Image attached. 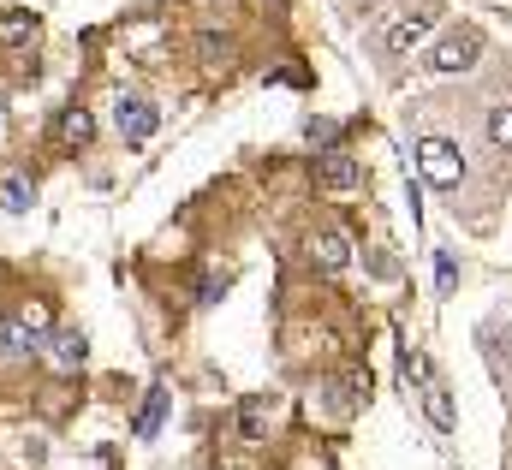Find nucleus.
I'll return each instance as SVG.
<instances>
[{"instance_id": "nucleus-1", "label": "nucleus", "mask_w": 512, "mask_h": 470, "mask_svg": "<svg viewBox=\"0 0 512 470\" xmlns=\"http://www.w3.org/2000/svg\"><path fill=\"white\" fill-rule=\"evenodd\" d=\"M435 24H441V0H417V6H405V12H399V18L382 30V54H387V60L411 54V48H417Z\"/></svg>"}, {"instance_id": "nucleus-2", "label": "nucleus", "mask_w": 512, "mask_h": 470, "mask_svg": "<svg viewBox=\"0 0 512 470\" xmlns=\"http://www.w3.org/2000/svg\"><path fill=\"white\" fill-rule=\"evenodd\" d=\"M477 60H483V30H477V24H453V30H441V42L429 48V66H435L441 78L471 72Z\"/></svg>"}, {"instance_id": "nucleus-3", "label": "nucleus", "mask_w": 512, "mask_h": 470, "mask_svg": "<svg viewBox=\"0 0 512 470\" xmlns=\"http://www.w3.org/2000/svg\"><path fill=\"white\" fill-rule=\"evenodd\" d=\"M417 167H423V179H429L435 191H459L465 173H471L453 137H423V143H417Z\"/></svg>"}, {"instance_id": "nucleus-4", "label": "nucleus", "mask_w": 512, "mask_h": 470, "mask_svg": "<svg viewBox=\"0 0 512 470\" xmlns=\"http://www.w3.org/2000/svg\"><path fill=\"white\" fill-rule=\"evenodd\" d=\"M316 185H322L328 197H352V191L364 185V167H358L346 149H322V155H316Z\"/></svg>"}, {"instance_id": "nucleus-5", "label": "nucleus", "mask_w": 512, "mask_h": 470, "mask_svg": "<svg viewBox=\"0 0 512 470\" xmlns=\"http://www.w3.org/2000/svg\"><path fill=\"white\" fill-rule=\"evenodd\" d=\"M114 125H120L126 143H149V137L161 131V114H155L143 96H120V102H114Z\"/></svg>"}, {"instance_id": "nucleus-6", "label": "nucleus", "mask_w": 512, "mask_h": 470, "mask_svg": "<svg viewBox=\"0 0 512 470\" xmlns=\"http://www.w3.org/2000/svg\"><path fill=\"white\" fill-rule=\"evenodd\" d=\"M310 262H316L322 274H340V268L352 262V238L340 233V227H322V233L310 238Z\"/></svg>"}, {"instance_id": "nucleus-7", "label": "nucleus", "mask_w": 512, "mask_h": 470, "mask_svg": "<svg viewBox=\"0 0 512 470\" xmlns=\"http://www.w3.org/2000/svg\"><path fill=\"white\" fill-rule=\"evenodd\" d=\"M42 346H48V357H54V369H66V375L90 357V340H84L78 328H48V340H42Z\"/></svg>"}, {"instance_id": "nucleus-8", "label": "nucleus", "mask_w": 512, "mask_h": 470, "mask_svg": "<svg viewBox=\"0 0 512 470\" xmlns=\"http://www.w3.org/2000/svg\"><path fill=\"white\" fill-rule=\"evenodd\" d=\"M417 387H423V411H429V423L447 435V429H453V399H447V381L423 369V381H417Z\"/></svg>"}, {"instance_id": "nucleus-9", "label": "nucleus", "mask_w": 512, "mask_h": 470, "mask_svg": "<svg viewBox=\"0 0 512 470\" xmlns=\"http://www.w3.org/2000/svg\"><path fill=\"white\" fill-rule=\"evenodd\" d=\"M48 334H36L24 316H12V322H0V357H30L36 346H42Z\"/></svg>"}, {"instance_id": "nucleus-10", "label": "nucleus", "mask_w": 512, "mask_h": 470, "mask_svg": "<svg viewBox=\"0 0 512 470\" xmlns=\"http://www.w3.org/2000/svg\"><path fill=\"white\" fill-rule=\"evenodd\" d=\"M161 417H167V387H149V399H143V411H137L131 435H137V441H149V435L161 429Z\"/></svg>"}, {"instance_id": "nucleus-11", "label": "nucleus", "mask_w": 512, "mask_h": 470, "mask_svg": "<svg viewBox=\"0 0 512 470\" xmlns=\"http://www.w3.org/2000/svg\"><path fill=\"white\" fill-rule=\"evenodd\" d=\"M30 203H36L30 179H24V173H6V179H0V209H6V215H24Z\"/></svg>"}, {"instance_id": "nucleus-12", "label": "nucleus", "mask_w": 512, "mask_h": 470, "mask_svg": "<svg viewBox=\"0 0 512 470\" xmlns=\"http://www.w3.org/2000/svg\"><path fill=\"white\" fill-rule=\"evenodd\" d=\"M90 131H96V119L84 114V108H66V114H60V143H66V149L90 143Z\"/></svg>"}, {"instance_id": "nucleus-13", "label": "nucleus", "mask_w": 512, "mask_h": 470, "mask_svg": "<svg viewBox=\"0 0 512 470\" xmlns=\"http://www.w3.org/2000/svg\"><path fill=\"white\" fill-rule=\"evenodd\" d=\"M0 42H6V48L36 42V18H30V12H6V18H0Z\"/></svg>"}, {"instance_id": "nucleus-14", "label": "nucleus", "mask_w": 512, "mask_h": 470, "mask_svg": "<svg viewBox=\"0 0 512 470\" xmlns=\"http://www.w3.org/2000/svg\"><path fill=\"white\" fill-rule=\"evenodd\" d=\"M239 435L245 441H262L268 435V399H245L239 405Z\"/></svg>"}, {"instance_id": "nucleus-15", "label": "nucleus", "mask_w": 512, "mask_h": 470, "mask_svg": "<svg viewBox=\"0 0 512 470\" xmlns=\"http://www.w3.org/2000/svg\"><path fill=\"white\" fill-rule=\"evenodd\" d=\"M489 143L507 155L512 149V102H501V108H489Z\"/></svg>"}, {"instance_id": "nucleus-16", "label": "nucleus", "mask_w": 512, "mask_h": 470, "mask_svg": "<svg viewBox=\"0 0 512 470\" xmlns=\"http://www.w3.org/2000/svg\"><path fill=\"white\" fill-rule=\"evenodd\" d=\"M304 137H310V143H322V149H334L340 125H334V119H310V125H304Z\"/></svg>"}, {"instance_id": "nucleus-17", "label": "nucleus", "mask_w": 512, "mask_h": 470, "mask_svg": "<svg viewBox=\"0 0 512 470\" xmlns=\"http://www.w3.org/2000/svg\"><path fill=\"white\" fill-rule=\"evenodd\" d=\"M221 292H227V280H221V274H203V286H197V304H215Z\"/></svg>"}, {"instance_id": "nucleus-18", "label": "nucleus", "mask_w": 512, "mask_h": 470, "mask_svg": "<svg viewBox=\"0 0 512 470\" xmlns=\"http://www.w3.org/2000/svg\"><path fill=\"white\" fill-rule=\"evenodd\" d=\"M203 60H227V36H203Z\"/></svg>"}, {"instance_id": "nucleus-19", "label": "nucleus", "mask_w": 512, "mask_h": 470, "mask_svg": "<svg viewBox=\"0 0 512 470\" xmlns=\"http://www.w3.org/2000/svg\"><path fill=\"white\" fill-rule=\"evenodd\" d=\"M364 6H382V0H364Z\"/></svg>"}]
</instances>
